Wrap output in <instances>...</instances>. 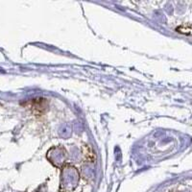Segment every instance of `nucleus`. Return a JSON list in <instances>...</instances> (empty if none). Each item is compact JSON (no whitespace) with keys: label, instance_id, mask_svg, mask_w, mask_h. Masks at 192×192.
<instances>
[{"label":"nucleus","instance_id":"f257e3e1","mask_svg":"<svg viewBox=\"0 0 192 192\" xmlns=\"http://www.w3.org/2000/svg\"><path fill=\"white\" fill-rule=\"evenodd\" d=\"M23 105H25L27 108H30L34 113L41 114L43 111H45L47 108V101L46 99L39 98V99H33L31 101L25 102Z\"/></svg>","mask_w":192,"mask_h":192}]
</instances>
